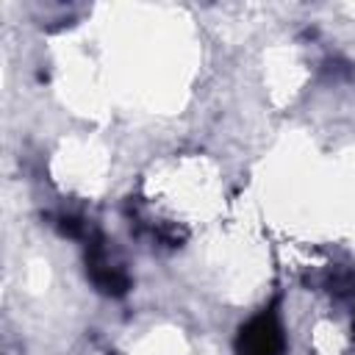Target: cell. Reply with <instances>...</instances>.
Returning <instances> with one entry per match:
<instances>
[{"mask_svg":"<svg viewBox=\"0 0 355 355\" xmlns=\"http://www.w3.org/2000/svg\"><path fill=\"white\" fill-rule=\"evenodd\" d=\"M55 227H58L61 236H69V239H83V236H86V222H83L80 216H72V214L58 216Z\"/></svg>","mask_w":355,"mask_h":355,"instance_id":"3957f363","label":"cell"},{"mask_svg":"<svg viewBox=\"0 0 355 355\" xmlns=\"http://www.w3.org/2000/svg\"><path fill=\"white\" fill-rule=\"evenodd\" d=\"M233 347L236 355H283L286 336L275 308H266L258 316H252L247 324H241Z\"/></svg>","mask_w":355,"mask_h":355,"instance_id":"6da1fadb","label":"cell"},{"mask_svg":"<svg viewBox=\"0 0 355 355\" xmlns=\"http://www.w3.org/2000/svg\"><path fill=\"white\" fill-rule=\"evenodd\" d=\"M86 275L94 283V288L105 297H122L130 288V277L114 266L105 255V244L100 233H89L86 236Z\"/></svg>","mask_w":355,"mask_h":355,"instance_id":"7a4b0ae2","label":"cell"}]
</instances>
